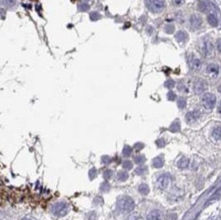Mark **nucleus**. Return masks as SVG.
I'll use <instances>...</instances> for the list:
<instances>
[{
	"label": "nucleus",
	"instance_id": "1",
	"mask_svg": "<svg viewBox=\"0 0 221 220\" xmlns=\"http://www.w3.org/2000/svg\"><path fill=\"white\" fill-rule=\"evenodd\" d=\"M117 208L122 213H129L134 210L135 201L129 196H122L117 201Z\"/></svg>",
	"mask_w": 221,
	"mask_h": 220
},
{
	"label": "nucleus",
	"instance_id": "2",
	"mask_svg": "<svg viewBox=\"0 0 221 220\" xmlns=\"http://www.w3.org/2000/svg\"><path fill=\"white\" fill-rule=\"evenodd\" d=\"M69 211V205L65 202H57L51 208V212L53 215L57 217H63Z\"/></svg>",
	"mask_w": 221,
	"mask_h": 220
},
{
	"label": "nucleus",
	"instance_id": "3",
	"mask_svg": "<svg viewBox=\"0 0 221 220\" xmlns=\"http://www.w3.org/2000/svg\"><path fill=\"white\" fill-rule=\"evenodd\" d=\"M145 4L148 9L154 13H159L165 8V0H145Z\"/></svg>",
	"mask_w": 221,
	"mask_h": 220
},
{
	"label": "nucleus",
	"instance_id": "4",
	"mask_svg": "<svg viewBox=\"0 0 221 220\" xmlns=\"http://www.w3.org/2000/svg\"><path fill=\"white\" fill-rule=\"evenodd\" d=\"M217 99L215 97V95H213L211 93H206L203 95L202 97V104L203 106L206 108V109L211 110L216 106Z\"/></svg>",
	"mask_w": 221,
	"mask_h": 220
},
{
	"label": "nucleus",
	"instance_id": "5",
	"mask_svg": "<svg viewBox=\"0 0 221 220\" xmlns=\"http://www.w3.org/2000/svg\"><path fill=\"white\" fill-rule=\"evenodd\" d=\"M200 50L204 56H210L213 52V44L209 38H203L200 43Z\"/></svg>",
	"mask_w": 221,
	"mask_h": 220
},
{
	"label": "nucleus",
	"instance_id": "6",
	"mask_svg": "<svg viewBox=\"0 0 221 220\" xmlns=\"http://www.w3.org/2000/svg\"><path fill=\"white\" fill-rule=\"evenodd\" d=\"M207 88H208L207 83L202 79L197 80L195 84H194V90H195V93L198 95L204 93V92L207 90Z\"/></svg>",
	"mask_w": 221,
	"mask_h": 220
},
{
	"label": "nucleus",
	"instance_id": "7",
	"mask_svg": "<svg viewBox=\"0 0 221 220\" xmlns=\"http://www.w3.org/2000/svg\"><path fill=\"white\" fill-rule=\"evenodd\" d=\"M170 184V176L167 174H162L161 176H159V178L157 180V187L160 188V190H166Z\"/></svg>",
	"mask_w": 221,
	"mask_h": 220
},
{
	"label": "nucleus",
	"instance_id": "8",
	"mask_svg": "<svg viewBox=\"0 0 221 220\" xmlns=\"http://www.w3.org/2000/svg\"><path fill=\"white\" fill-rule=\"evenodd\" d=\"M189 67H191L193 71H198L201 69V66H202V63H201V60L196 57L194 54H191V56H189Z\"/></svg>",
	"mask_w": 221,
	"mask_h": 220
},
{
	"label": "nucleus",
	"instance_id": "9",
	"mask_svg": "<svg viewBox=\"0 0 221 220\" xmlns=\"http://www.w3.org/2000/svg\"><path fill=\"white\" fill-rule=\"evenodd\" d=\"M189 22H191V28L193 30H198L202 26V17L199 14H193Z\"/></svg>",
	"mask_w": 221,
	"mask_h": 220
},
{
	"label": "nucleus",
	"instance_id": "10",
	"mask_svg": "<svg viewBox=\"0 0 221 220\" xmlns=\"http://www.w3.org/2000/svg\"><path fill=\"white\" fill-rule=\"evenodd\" d=\"M200 116H201V112L199 110L189 111V112H188L187 115H185V120H187L188 123H192L198 120V119L200 118Z\"/></svg>",
	"mask_w": 221,
	"mask_h": 220
},
{
	"label": "nucleus",
	"instance_id": "11",
	"mask_svg": "<svg viewBox=\"0 0 221 220\" xmlns=\"http://www.w3.org/2000/svg\"><path fill=\"white\" fill-rule=\"evenodd\" d=\"M147 220H162L161 212L157 209L152 210L148 215H147Z\"/></svg>",
	"mask_w": 221,
	"mask_h": 220
},
{
	"label": "nucleus",
	"instance_id": "12",
	"mask_svg": "<svg viewBox=\"0 0 221 220\" xmlns=\"http://www.w3.org/2000/svg\"><path fill=\"white\" fill-rule=\"evenodd\" d=\"M207 72L212 76H217L219 72V66L216 63H211L207 66Z\"/></svg>",
	"mask_w": 221,
	"mask_h": 220
},
{
	"label": "nucleus",
	"instance_id": "13",
	"mask_svg": "<svg viewBox=\"0 0 221 220\" xmlns=\"http://www.w3.org/2000/svg\"><path fill=\"white\" fill-rule=\"evenodd\" d=\"M188 38H189L188 34L184 31H178L175 34V40L178 42H185L188 40Z\"/></svg>",
	"mask_w": 221,
	"mask_h": 220
},
{
	"label": "nucleus",
	"instance_id": "14",
	"mask_svg": "<svg viewBox=\"0 0 221 220\" xmlns=\"http://www.w3.org/2000/svg\"><path fill=\"white\" fill-rule=\"evenodd\" d=\"M207 21L209 22V25L212 26V27H217L219 24V21H218V18H217V17L214 14V13H210V14H208V17H207Z\"/></svg>",
	"mask_w": 221,
	"mask_h": 220
},
{
	"label": "nucleus",
	"instance_id": "15",
	"mask_svg": "<svg viewBox=\"0 0 221 220\" xmlns=\"http://www.w3.org/2000/svg\"><path fill=\"white\" fill-rule=\"evenodd\" d=\"M164 165V159L162 156H159L156 157L155 159L153 160V166L156 167V168H161L162 166Z\"/></svg>",
	"mask_w": 221,
	"mask_h": 220
},
{
	"label": "nucleus",
	"instance_id": "16",
	"mask_svg": "<svg viewBox=\"0 0 221 220\" xmlns=\"http://www.w3.org/2000/svg\"><path fill=\"white\" fill-rule=\"evenodd\" d=\"M189 161L188 158H185V157H183L179 161L177 162V166H178V168H180V169L187 168L189 166Z\"/></svg>",
	"mask_w": 221,
	"mask_h": 220
},
{
	"label": "nucleus",
	"instance_id": "17",
	"mask_svg": "<svg viewBox=\"0 0 221 220\" xmlns=\"http://www.w3.org/2000/svg\"><path fill=\"white\" fill-rule=\"evenodd\" d=\"M1 4L6 8H12L17 4V0H1Z\"/></svg>",
	"mask_w": 221,
	"mask_h": 220
},
{
	"label": "nucleus",
	"instance_id": "18",
	"mask_svg": "<svg viewBox=\"0 0 221 220\" xmlns=\"http://www.w3.org/2000/svg\"><path fill=\"white\" fill-rule=\"evenodd\" d=\"M139 192H140V194H142V195H144V196L148 195L149 192H150L149 186H148V184H146V183L140 184V186H139Z\"/></svg>",
	"mask_w": 221,
	"mask_h": 220
},
{
	"label": "nucleus",
	"instance_id": "19",
	"mask_svg": "<svg viewBox=\"0 0 221 220\" xmlns=\"http://www.w3.org/2000/svg\"><path fill=\"white\" fill-rule=\"evenodd\" d=\"M212 137L215 141H219L220 137H221V130H220V125H217L212 132Z\"/></svg>",
	"mask_w": 221,
	"mask_h": 220
},
{
	"label": "nucleus",
	"instance_id": "20",
	"mask_svg": "<svg viewBox=\"0 0 221 220\" xmlns=\"http://www.w3.org/2000/svg\"><path fill=\"white\" fill-rule=\"evenodd\" d=\"M117 178H118V180H120V181H125L127 178H129V174H127V172L119 171V172L117 173Z\"/></svg>",
	"mask_w": 221,
	"mask_h": 220
},
{
	"label": "nucleus",
	"instance_id": "21",
	"mask_svg": "<svg viewBox=\"0 0 221 220\" xmlns=\"http://www.w3.org/2000/svg\"><path fill=\"white\" fill-rule=\"evenodd\" d=\"M145 160H146V158L144 155H138V156H135V158H134L135 163H137V164H143L145 162Z\"/></svg>",
	"mask_w": 221,
	"mask_h": 220
},
{
	"label": "nucleus",
	"instance_id": "22",
	"mask_svg": "<svg viewBox=\"0 0 221 220\" xmlns=\"http://www.w3.org/2000/svg\"><path fill=\"white\" fill-rule=\"evenodd\" d=\"M131 153H133V150H131L130 147V146H125V149H123V151H122L123 156L129 157V156L131 155Z\"/></svg>",
	"mask_w": 221,
	"mask_h": 220
},
{
	"label": "nucleus",
	"instance_id": "23",
	"mask_svg": "<svg viewBox=\"0 0 221 220\" xmlns=\"http://www.w3.org/2000/svg\"><path fill=\"white\" fill-rule=\"evenodd\" d=\"M198 7H199V10H200V11H202V12H206V11H207V8H208L207 4H206V3H205L204 1L199 2V5H198Z\"/></svg>",
	"mask_w": 221,
	"mask_h": 220
},
{
	"label": "nucleus",
	"instance_id": "24",
	"mask_svg": "<svg viewBox=\"0 0 221 220\" xmlns=\"http://www.w3.org/2000/svg\"><path fill=\"white\" fill-rule=\"evenodd\" d=\"M122 167L126 169V170H130L131 168H133V164H131V162L129 161V160H125V161H123V163H122Z\"/></svg>",
	"mask_w": 221,
	"mask_h": 220
},
{
	"label": "nucleus",
	"instance_id": "25",
	"mask_svg": "<svg viewBox=\"0 0 221 220\" xmlns=\"http://www.w3.org/2000/svg\"><path fill=\"white\" fill-rule=\"evenodd\" d=\"M185 104H187V101H185V99L184 98H179L177 100V105H178V107L180 108V109H183V108H184L185 107Z\"/></svg>",
	"mask_w": 221,
	"mask_h": 220
},
{
	"label": "nucleus",
	"instance_id": "26",
	"mask_svg": "<svg viewBox=\"0 0 221 220\" xmlns=\"http://www.w3.org/2000/svg\"><path fill=\"white\" fill-rule=\"evenodd\" d=\"M173 31H174V26L173 25H167L165 27V32L166 33L171 34V33H173Z\"/></svg>",
	"mask_w": 221,
	"mask_h": 220
},
{
	"label": "nucleus",
	"instance_id": "27",
	"mask_svg": "<svg viewBox=\"0 0 221 220\" xmlns=\"http://www.w3.org/2000/svg\"><path fill=\"white\" fill-rule=\"evenodd\" d=\"M89 8H90V6H89L88 4H86V3H82V4L79 5V10H81V11H86Z\"/></svg>",
	"mask_w": 221,
	"mask_h": 220
},
{
	"label": "nucleus",
	"instance_id": "28",
	"mask_svg": "<svg viewBox=\"0 0 221 220\" xmlns=\"http://www.w3.org/2000/svg\"><path fill=\"white\" fill-rule=\"evenodd\" d=\"M174 86H175V83H174L172 80H168L165 84V87H167L168 89H172Z\"/></svg>",
	"mask_w": 221,
	"mask_h": 220
},
{
	"label": "nucleus",
	"instance_id": "29",
	"mask_svg": "<svg viewBox=\"0 0 221 220\" xmlns=\"http://www.w3.org/2000/svg\"><path fill=\"white\" fill-rule=\"evenodd\" d=\"M174 6H181L184 3V0H172Z\"/></svg>",
	"mask_w": 221,
	"mask_h": 220
},
{
	"label": "nucleus",
	"instance_id": "30",
	"mask_svg": "<svg viewBox=\"0 0 221 220\" xmlns=\"http://www.w3.org/2000/svg\"><path fill=\"white\" fill-rule=\"evenodd\" d=\"M145 171H147V167H139L138 169H135V173L137 174H142V173H145Z\"/></svg>",
	"mask_w": 221,
	"mask_h": 220
},
{
	"label": "nucleus",
	"instance_id": "31",
	"mask_svg": "<svg viewBox=\"0 0 221 220\" xmlns=\"http://www.w3.org/2000/svg\"><path fill=\"white\" fill-rule=\"evenodd\" d=\"M111 176H112V171L111 170H106L105 172H104V178L105 179H109Z\"/></svg>",
	"mask_w": 221,
	"mask_h": 220
},
{
	"label": "nucleus",
	"instance_id": "32",
	"mask_svg": "<svg viewBox=\"0 0 221 220\" xmlns=\"http://www.w3.org/2000/svg\"><path fill=\"white\" fill-rule=\"evenodd\" d=\"M98 18H100V15L97 13V12H93L91 13V20L93 21H96V20H98Z\"/></svg>",
	"mask_w": 221,
	"mask_h": 220
},
{
	"label": "nucleus",
	"instance_id": "33",
	"mask_svg": "<svg viewBox=\"0 0 221 220\" xmlns=\"http://www.w3.org/2000/svg\"><path fill=\"white\" fill-rule=\"evenodd\" d=\"M143 147H144V145L141 144V143H138V144H135V150H138V151H140L141 149H143Z\"/></svg>",
	"mask_w": 221,
	"mask_h": 220
},
{
	"label": "nucleus",
	"instance_id": "34",
	"mask_svg": "<svg viewBox=\"0 0 221 220\" xmlns=\"http://www.w3.org/2000/svg\"><path fill=\"white\" fill-rule=\"evenodd\" d=\"M167 97H168L169 100H174V99H175V95H174L172 92H169L168 95H167Z\"/></svg>",
	"mask_w": 221,
	"mask_h": 220
},
{
	"label": "nucleus",
	"instance_id": "35",
	"mask_svg": "<svg viewBox=\"0 0 221 220\" xmlns=\"http://www.w3.org/2000/svg\"><path fill=\"white\" fill-rule=\"evenodd\" d=\"M129 220H137V217H135V215H131L129 218Z\"/></svg>",
	"mask_w": 221,
	"mask_h": 220
},
{
	"label": "nucleus",
	"instance_id": "36",
	"mask_svg": "<svg viewBox=\"0 0 221 220\" xmlns=\"http://www.w3.org/2000/svg\"><path fill=\"white\" fill-rule=\"evenodd\" d=\"M217 49H218V51H220V40H218V45H217Z\"/></svg>",
	"mask_w": 221,
	"mask_h": 220
},
{
	"label": "nucleus",
	"instance_id": "37",
	"mask_svg": "<svg viewBox=\"0 0 221 220\" xmlns=\"http://www.w3.org/2000/svg\"><path fill=\"white\" fill-rule=\"evenodd\" d=\"M24 220H32V219H24Z\"/></svg>",
	"mask_w": 221,
	"mask_h": 220
},
{
	"label": "nucleus",
	"instance_id": "38",
	"mask_svg": "<svg viewBox=\"0 0 221 220\" xmlns=\"http://www.w3.org/2000/svg\"><path fill=\"white\" fill-rule=\"evenodd\" d=\"M86 1H89V0H86Z\"/></svg>",
	"mask_w": 221,
	"mask_h": 220
}]
</instances>
